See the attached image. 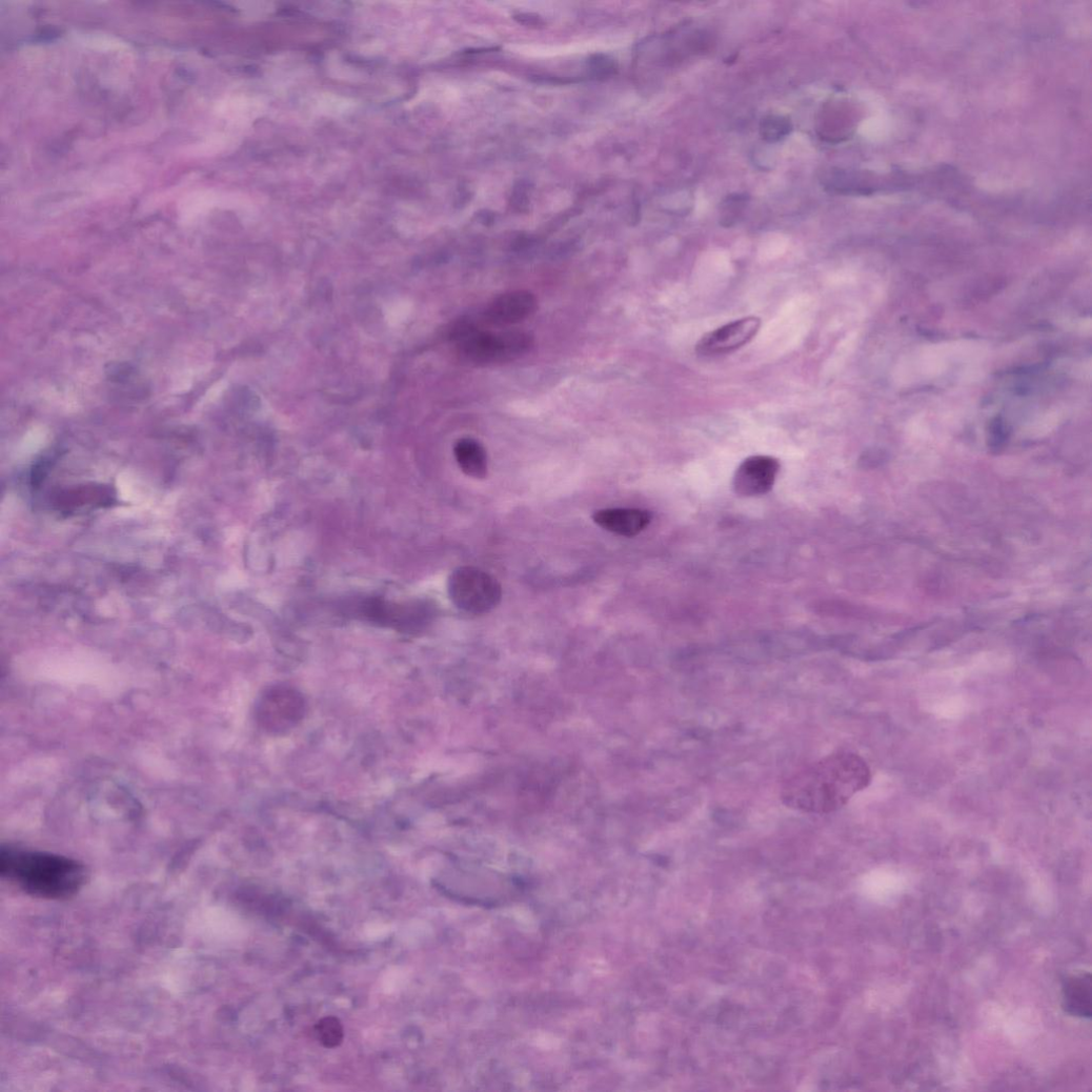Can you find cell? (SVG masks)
Wrapping results in <instances>:
<instances>
[{"label": "cell", "mask_w": 1092, "mask_h": 1092, "mask_svg": "<svg viewBox=\"0 0 1092 1092\" xmlns=\"http://www.w3.org/2000/svg\"><path fill=\"white\" fill-rule=\"evenodd\" d=\"M319 1042L327 1049L339 1047L344 1040V1028L336 1017H326L316 1026Z\"/></svg>", "instance_id": "5bb4252c"}, {"label": "cell", "mask_w": 1092, "mask_h": 1092, "mask_svg": "<svg viewBox=\"0 0 1092 1092\" xmlns=\"http://www.w3.org/2000/svg\"><path fill=\"white\" fill-rule=\"evenodd\" d=\"M780 471V463L769 456H752L746 459L734 476V491L740 497L751 498L768 493Z\"/></svg>", "instance_id": "ba28073f"}, {"label": "cell", "mask_w": 1092, "mask_h": 1092, "mask_svg": "<svg viewBox=\"0 0 1092 1092\" xmlns=\"http://www.w3.org/2000/svg\"><path fill=\"white\" fill-rule=\"evenodd\" d=\"M514 20L517 22H519L520 24L528 26V27L530 26V27H535L537 28V27H541V26L544 25V22L542 21V19L540 17L533 16V15H528V14H521V15L514 16Z\"/></svg>", "instance_id": "ac0fdd59"}, {"label": "cell", "mask_w": 1092, "mask_h": 1092, "mask_svg": "<svg viewBox=\"0 0 1092 1092\" xmlns=\"http://www.w3.org/2000/svg\"><path fill=\"white\" fill-rule=\"evenodd\" d=\"M448 595L459 609L472 614L492 611L502 601L501 584L476 567H460L449 577Z\"/></svg>", "instance_id": "277c9868"}, {"label": "cell", "mask_w": 1092, "mask_h": 1092, "mask_svg": "<svg viewBox=\"0 0 1092 1092\" xmlns=\"http://www.w3.org/2000/svg\"><path fill=\"white\" fill-rule=\"evenodd\" d=\"M749 201L747 195L736 194L729 196L722 204L723 222L731 224L739 218Z\"/></svg>", "instance_id": "2e32d148"}, {"label": "cell", "mask_w": 1092, "mask_h": 1092, "mask_svg": "<svg viewBox=\"0 0 1092 1092\" xmlns=\"http://www.w3.org/2000/svg\"><path fill=\"white\" fill-rule=\"evenodd\" d=\"M360 613L367 620L402 631L422 629L431 619L432 608L424 603L392 604L382 600H367L360 605Z\"/></svg>", "instance_id": "8992f818"}, {"label": "cell", "mask_w": 1092, "mask_h": 1092, "mask_svg": "<svg viewBox=\"0 0 1092 1092\" xmlns=\"http://www.w3.org/2000/svg\"><path fill=\"white\" fill-rule=\"evenodd\" d=\"M1090 973L1069 976L1063 986V1007L1069 1015L1081 1019L1091 1018L1092 985Z\"/></svg>", "instance_id": "8fae6325"}, {"label": "cell", "mask_w": 1092, "mask_h": 1092, "mask_svg": "<svg viewBox=\"0 0 1092 1092\" xmlns=\"http://www.w3.org/2000/svg\"><path fill=\"white\" fill-rule=\"evenodd\" d=\"M306 702L302 693L288 685L269 688L258 706L260 725L269 733L291 731L304 719Z\"/></svg>", "instance_id": "5b68a950"}, {"label": "cell", "mask_w": 1092, "mask_h": 1092, "mask_svg": "<svg viewBox=\"0 0 1092 1092\" xmlns=\"http://www.w3.org/2000/svg\"><path fill=\"white\" fill-rule=\"evenodd\" d=\"M871 769L861 755L837 752L791 776L782 791L789 808L809 814H829L842 809L871 784Z\"/></svg>", "instance_id": "6da1fadb"}, {"label": "cell", "mask_w": 1092, "mask_h": 1092, "mask_svg": "<svg viewBox=\"0 0 1092 1092\" xmlns=\"http://www.w3.org/2000/svg\"><path fill=\"white\" fill-rule=\"evenodd\" d=\"M453 453L461 471L469 478L485 480L488 477V454L485 447L477 440L460 439Z\"/></svg>", "instance_id": "7c38bea8"}, {"label": "cell", "mask_w": 1092, "mask_h": 1092, "mask_svg": "<svg viewBox=\"0 0 1092 1092\" xmlns=\"http://www.w3.org/2000/svg\"><path fill=\"white\" fill-rule=\"evenodd\" d=\"M530 187L526 182H520L513 188L511 196V202L513 206L519 210H524L529 204Z\"/></svg>", "instance_id": "e0dca14e"}, {"label": "cell", "mask_w": 1092, "mask_h": 1092, "mask_svg": "<svg viewBox=\"0 0 1092 1092\" xmlns=\"http://www.w3.org/2000/svg\"><path fill=\"white\" fill-rule=\"evenodd\" d=\"M0 876L46 899L74 896L87 879L85 867L69 857L11 845L0 850Z\"/></svg>", "instance_id": "7a4b0ae2"}, {"label": "cell", "mask_w": 1092, "mask_h": 1092, "mask_svg": "<svg viewBox=\"0 0 1092 1092\" xmlns=\"http://www.w3.org/2000/svg\"><path fill=\"white\" fill-rule=\"evenodd\" d=\"M459 356L477 366L494 365L517 360L533 346V337L524 331L490 332L469 325L456 331Z\"/></svg>", "instance_id": "3957f363"}, {"label": "cell", "mask_w": 1092, "mask_h": 1092, "mask_svg": "<svg viewBox=\"0 0 1092 1092\" xmlns=\"http://www.w3.org/2000/svg\"><path fill=\"white\" fill-rule=\"evenodd\" d=\"M761 319L748 317L709 332L696 344V352L706 357L731 353L750 343L759 333Z\"/></svg>", "instance_id": "52a82bcc"}, {"label": "cell", "mask_w": 1092, "mask_h": 1092, "mask_svg": "<svg viewBox=\"0 0 1092 1092\" xmlns=\"http://www.w3.org/2000/svg\"><path fill=\"white\" fill-rule=\"evenodd\" d=\"M538 309L537 297L528 290H512L496 298L485 311V320L497 327L519 324Z\"/></svg>", "instance_id": "9c48e42d"}, {"label": "cell", "mask_w": 1092, "mask_h": 1092, "mask_svg": "<svg viewBox=\"0 0 1092 1092\" xmlns=\"http://www.w3.org/2000/svg\"><path fill=\"white\" fill-rule=\"evenodd\" d=\"M588 66L591 76L594 77L595 80H600V78H603L604 80V78L612 76L615 74L618 67L612 58L603 54H596L590 57L588 60Z\"/></svg>", "instance_id": "9a60e30c"}, {"label": "cell", "mask_w": 1092, "mask_h": 1092, "mask_svg": "<svg viewBox=\"0 0 1092 1092\" xmlns=\"http://www.w3.org/2000/svg\"><path fill=\"white\" fill-rule=\"evenodd\" d=\"M793 124L783 115H768L761 120L760 135L767 143H776L791 135Z\"/></svg>", "instance_id": "4fadbf2b"}, {"label": "cell", "mask_w": 1092, "mask_h": 1092, "mask_svg": "<svg viewBox=\"0 0 1092 1092\" xmlns=\"http://www.w3.org/2000/svg\"><path fill=\"white\" fill-rule=\"evenodd\" d=\"M592 520L598 526L609 532L632 538L650 525L652 513L636 508H608L595 511Z\"/></svg>", "instance_id": "30bf717a"}]
</instances>
